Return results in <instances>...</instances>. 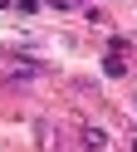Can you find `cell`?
<instances>
[{
  "label": "cell",
  "instance_id": "cell-1",
  "mask_svg": "<svg viewBox=\"0 0 137 152\" xmlns=\"http://www.w3.org/2000/svg\"><path fill=\"white\" fill-rule=\"evenodd\" d=\"M5 59H10V69H15L20 79H34V74H44V64H39V59H25V54H15V49H10Z\"/></svg>",
  "mask_w": 137,
  "mask_h": 152
},
{
  "label": "cell",
  "instance_id": "cell-2",
  "mask_svg": "<svg viewBox=\"0 0 137 152\" xmlns=\"http://www.w3.org/2000/svg\"><path fill=\"white\" fill-rule=\"evenodd\" d=\"M83 147H88V152H103V147H108V132H103V128H83Z\"/></svg>",
  "mask_w": 137,
  "mask_h": 152
},
{
  "label": "cell",
  "instance_id": "cell-3",
  "mask_svg": "<svg viewBox=\"0 0 137 152\" xmlns=\"http://www.w3.org/2000/svg\"><path fill=\"white\" fill-rule=\"evenodd\" d=\"M103 74H113V79H117V74H122V54H108V59H103Z\"/></svg>",
  "mask_w": 137,
  "mask_h": 152
}]
</instances>
